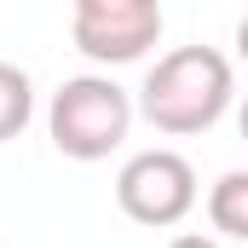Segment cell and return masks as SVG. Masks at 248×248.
I'll return each instance as SVG.
<instances>
[{
    "mask_svg": "<svg viewBox=\"0 0 248 248\" xmlns=\"http://www.w3.org/2000/svg\"><path fill=\"white\" fill-rule=\"evenodd\" d=\"M133 116H139L133 93L116 87L110 75H69L46 104V133L69 162H104L127 144Z\"/></svg>",
    "mask_w": 248,
    "mask_h": 248,
    "instance_id": "7a4b0ae2",
    "label": "cell"
},
{
    "mask_svg": "<svg viewBox=\"0 0 248 248\" xmlns=\"http://www.w3.org/2000/svg\"><path fill=\"white\" fill-rule=\"evenodd\" d=\"M237 98V69L225 52L214 46H173L150 63L144 87H139V116L168 133V139H190V133H208L231 110Z\"/></svg>",
    "mask_w": 248,
    "mask_h": 248,
    "instance_id": "6da1fadb",
    "label": "cell"
},
{
    "mask_svg": "<svg viewBox=\"0 0 248 248\" xmlns=\"http://www.w3.org/2000/svg\"><path fill=\"white\" fill-rule=\"evenodd\" d=\"M237 127H243V144H248V98H243V110H237Z\"/></svg>",
    "mask_w": 248,
    "mask_h": 248,
    "instance_id": "9c48e42d",
    "label": "cell"
},
{
    "mask_svg": "<svg viewBox=\"0 0 248 248\" xmlns=\"http://www.w3.org/2000/svg\"><path fill=\"white\" fill-rule=\"evenodd\" d=\"M196 168H190L179 150H139L127 156L122 173H116V208H122L133 225H150V231H168L179 225L190 208H196Z\"/></svg>",
    "mask_w": 248,
    "mask_h": 248,
    "instance_id": "3957f363",
    "label": "cell"
},
{
    "mask_svg": "<svg viewBox=\"0 0 248 248\" xmlns=\"http://www.w3.org/2000/svg\"><path fill=\"white\" fill-rule=\"evenodd\" d=\"M168 248H219V243H214V237H202V231H179Z\"/></svg>",
    "mask_w": 248,
    "mask_h": 248,
    "instance_id": "52a82bcc",
    "label": "cell"
},
{
    "mask_svg": "<svg viewBox=\"0 0 248 248\" xmlns=\"http://www.w3.org/2000/svg\"><path fill=\"white\" fill-rule=\"evenodd\" d=\"M69 41L93 63H139L162 41V0H69Z\"/></svg>",
    "mask_w": 248,
    "mask_h": 248,
    "instance_id": "277c9868",
    "label": "cell"
},
{
    "mask_svg": "<svg viewBox=\"0 0 248 248\" xmlns=\"http://www.w3.org/2000/svg\"><path fill=\"white\" fill-rule=\"evenodd\" d=\"M208 219H214L219 237L248 243V168H231L208 185Z\"/></svg>",
    "mask_w": 248,
    "mask_h": 248,
    "instance_id": "5b68a950",
    "label": "cell"
},
{
    "mask_svg": "<svg viewBox=\"0 0 248 248\" xmlns=\"http://www.w3.org/2000/svg\"><path fill=\"white\" fill-rule=\"evenodd\" d=\"M29 122H35V81H29V69L0 58V144L17 139Z\"/></svg>",
    "mask_w": 248,
    "mask_h": 248,
    "instance_id": "8992f818",
    "label": "cell"
},
{
    "mask_svg": "<svg viewBox=\"0 0 248 248\" xmlns=\"http://www.w3.org/2000/svg\"><path fill=\"white\" fill-rule=\"evenodd\" d=\"M237 58L248 63V17H243V23H237Z\"/></svg>",
    "mask_w": 248,
    "mask_h": 248,
    "instance_id": "ba28073f",
    "label": "cell"
}]
</instances>
